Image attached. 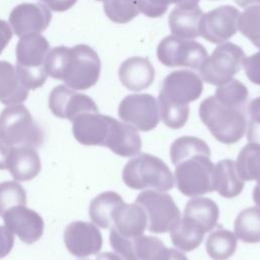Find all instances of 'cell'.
Masks as SVG:
<instances>
[{
	"mask_svg": "<svg viewBox=\"0 0 260 260\" xmlns=\"http://www.w3.org/2000/svg\"><path fill=\"white\" fill-rule=\"evenodd\" d=\"M207 143L195 136L177 138L170 147V157L175 169L179 191L188 197H197L213 192L214 165L210 160Z\"/></svg>",
	"mask_w": 260,
	"mask_h": 260,
	"instance_id": "cell-1",
	"label": "cell"
},
{
	"mask_svg": "<svg viewBox=\"0 0 260 260\" xmlns=\"http://www.w3.org/2000/svg\"><path fill=\"white\" fill-rule=\"evenodd\" d=\"M74 138L83 145L108 147L114 153L128 157L139 145L135 128L115 118L98 113H84L72 121Z\"/></svg>",
	"mask_w": 260,
	"mask_h": 260,
	"instance_id": "cell-2",
	"label": "cell"
},
{
	"mask_svg": "<svg viewBox=\"0 0 260 260\" xmlns=\"http://www.w3.org/2000/svg\"><path fill=\"white\" fill-rule=\"evenodd\" d=\"M46 71L49 76L64 81L74 90H85L99 81L101 60L87 45L79 44L71 48L58 46L48 53Z\"/></svg>",
	"mask_w": 260,
	"mask_h": 260,
	"instance_id": "cell-3",
	"label": "cell"
},
{
	"mask_svg": "<svg viewBox=\"0 0 260 260\" xmlns=\"http://www.w3.org/2000/svg\"><path fill=\"white\" fill-rule=\"evenodd\" d=\"M202 79L189 70H177L167 75L158 93L159 117L172 129L182 128L189 117V103L202 93Z\"/></svg>",
	"mask_w": 260,
	"mask_h": 260,
	"instance_id": "cell-4",
	"label": "cell"
},
{
	"mask_svg": "<svg viewBox=\"0 0 260 260\" xmlns=\"http://www.w3.org/2000/svg\"><path fill=\"white\" fill-rule=\"evenodd\" d=\"M199 117L212 136L224 144L237 143L246 132V107L230 104L214 95L201 102Z\"/></svg>",
	"mask_w": 260,
	"mask_h": 260,
	"instance_id": "cell-5",
	"label": "cell"
},
{
	"mask_svg": "<svg viewBox=\"0 0 260 260\" xmlns=\"http://www.w3.org/2000/svg\"><path fill=\"white\" fill-rule=\"evenodd\" d=\"M49 51L50 44L41 34L31 32L20 37L15 51V70L25 88L37 89L46 82V59Z\"/></svg>",
	"mask_w": 260,
	"mask_h": 260,
	"instance_id": "cell-6",
	"label": "cell"
},
{
	"mask_svg": "<svg viewBox=\"0 0 260 260\" xmlns=\"http://www.w3.org/2000/svg\"><path fill=\"white\" fill-rule=\"evenodd\" d=\"M122 179L125 185L134 190L152 189L169 191L175 185L174 175L167 164L149 153H141L124 166Z\"/></svg>",
	"mask_w": 260,
	"mask_h": 260,
	"instance_id": "cell-7",
	"label": "cell"
},
{
	"mask_svg": "<svg viewBox=\"0 0 260 260\" xmlns=\"http://www.w3.org/2000/svg\"><path fill=\"white\" fill-rule=\"evenodd\" d=\"M0 138L10 146L29 145L39 147L44 132L23 105H11L0 114Z\"/></svg>",
	"mask_w": 260,
	"mask_h": 260,
	"instance_id": "cell-8",
	"label": "cell"
},
{
	"mask_svg": "<svg viewBox=\"0 0 260 260\" xmlns=\"http://www.w3.org/2000/svg\"><path fill=\"white\" fill-rule=\"evenodd\" d=\"M245 53L241 47L233 43L219 45L198 68L201 78L212 85H221L240 71Z\"/></svg>",
	"mask_w": 260,
	"mask_h": 260,
	"instance_id": "cell-9",
	"label": "cell"
},
{
	"mask_svg": "<svg viewBox=\"0 0 260 260\" xmlns=\"http://www.w3.org/2000/svg\"><path fill=\"white\" fill-rule=\"evenodd\" d=\"M135 203L139 204L147 215V230L154 234L170 232L180 219V209L172 196L156 190H144L138 194Z\"/></svg>",
	"mask_w": 260,
	"mask_h": 260,
	"instance_id": "cell-10",
	"label": "cell"
},
{
	"mask_svg": "<svg viewBox=\"0 0 260 260\" xmlns=\"http://www.w3.org/2000/svg\"><path fill=\"white\" fill-rule=\"evenodd\" d=\"M156 56L158 61L168 67L198 69L208 55L206 49L195 41L169 36L158 44Z\"/></svg>",
	"mask_w": 260,
	"mask_h": 260,
	"instance_id": "cell-11",
	"label": "cell"
},
{
	"mask_svg": "<svg viewBox=\"0 0 260 260\" xmlns=\"http://www.w3.org/2000/svg\"><path fill=\"white\" fill-rule=\"evenodd\" d=\"M118 115L126 124L142 132L154 129L160 119L157 101L148 93L126 95L119 105Z\"/></svg>",
	"mask_w": 260,
	"mask_h": 260,
	"instance_id": "cell-12",
	"label": "cell"
},
{
	"mask_svg": "<svg viewBox=\"0 0 260 260\" xmlns=\"http://www.w3.org/2000/svg\"><path fill=\"white\" fill-rule=\"evenodd\" d=\"M239 16V10L231 5H222L203 13L199 26L200 36L213 44L224 43L236 35Z\"/></svg>",
	"mask_w": 260,
	"mask_h": 260,
	"instance_id": "cell-13",
	"label": "cell"
},
{
	"mask_svg": "<svg viewBox=\"0 0 260 260\" xmlns=\"http://www.w3.org/2000/svg\"><path fill=\"white\" fill-rule=\"evenodd\" d=\"M49 108L56 117L71 122L81 114L99 112V108L91 98L78 93L63 84L52 89L49 96Z\"/></svg>",
	"mask_w": 260,
	"mask_h": 260,
	"instance_id": "cell-14",
	"label": "cell"
},
{
	"mask_svg": "<svg viewBox=\"0 0 260 260\" xmlns=\"http://www.w3.org/2000/svg\"><path fill=\"white\" fill-rule=\"evenodd\" d=\"M64 243L73 256L83 258L100 252L103 246V237L94 223L77 220L66 226Z\"/></svg>",
	"mask_w": 260,
	"mask_h": 260,
	"instance_id": "cell-15",
	"label": "cell"
},
{
	"mask_svg": "<svg viewBox=\"0 0 260 260\" xmlns=\"http://www.w3.org/2000/svg\"><path fill=\"white\" fill-rule=\"evenodd\" d=\"M51 19L50 9L42 3H21L15 6L9 14L13 32L19 38L31 32L44 31Z\"/></svg>",
	"mask_w": 260,
	"mask_h": 260,
	"instance_id": "cell-16",
	"label": "cell"
},
{
	"mask_svg": "<svg viewBox=\"0 0 260 260\" xmlns=\"http://www.w3.org/2000/svg\"><path fill=\"white\" fill-rule=\"evenodd\" d=\"M5 225L23 243L34 244L41 239L44 232V220L41 215L25 205L8 209L3 214Z\"/></svg>",
	"mask_w": 260,
	"mask_h": 260,
	"instance_id": "cell-17",
	"label": "cell"
},
{
	"mask_svg": "<svg viewBox=\"0 0 260 260\" xmlns=\"http://www.w3.org/2000/svg\"><path fill=\"white\" fill-rule=\"evenodd\" d=\"M147 225V215L144 209L137 203H123L113 216V229L120 236L127 239H135L143 235Z\"/></svg>",
	"mask_w": 260,
	"mask_h": 260,
	"instance_id": "cell-18",
	"label": "cell"
},
{
	"mask_svg": "<svg viewBox=\"0 0 260 260\" xmlns=\"http://www.w3.org/2000/svg\"><path fill=\"white\" fill-rule=\"evenodd\" d=\"M119 79L129 90L139 91L147 88L154 79V68L144 57H130L119 68Z\"/></svg>",
	"mask_w": 260,
	"mask_h": 260,
	"instance_id": "cell-19",
	"label": "cell"
},
{
	"mask_svg": "<svg viewBox=\"0 0 260 260\" xmlns=\"http://www.w3.org/2000/svg\"><path fill=\"white\" fill-rule=\"evenodd\" d=\"M7 170L15 181H29L41 171L40 155L32 146H13L8 156Z\"/></svg>",
	"mask_w": 260,
	"mask_h": 260,
	"instance_id": "cell-20",
	"label": "cell"
},
{
	"mask_svg": "<svg viewBox=\"0 0 260 260\" xmlns=\"http://www.w3.org/2000/svg\"><path fill=\"white\" fill-rule=\"evenodd\" d=\"M213 190L224 198H234L241 194L245 183L238 174L236 162L225 158L219 160L213 169Z\"/></svg>",
	"mask_w": 260,
	"mask_h": 260,
	"instance_id": "cell-21",
	"label": "cell"
},
{
	"mask_svg": "<svg viewBox=\"0 0 260 260\" xmlns=\"http://www.w3.org/2000/svg\"><path fill=\"white\" fill-rule=\"evenodd\" d=\"M203 15L198 7H176L169 16V25L173 36L192 40L200 36L199 26Z\"/></svg>",
	"mask_w": 260,
	"mask_h": 260,
	"instance_id": "cell-22",
	"label": "cell"
},
{
	"mask_svg": "<svg viewBox=\"0 0 260 260\" xmlns=\"http://www.w3.org/2000/svg\"><path fill=\"white\" fill-rule=\"evenodd\" d=\"M170 233L172 243L176 248L191 252L200 246L206 232L198 222L184 215L172 226Z\"/></svg>",
	"mask_w": 260,
	"mask_h": 260,
	"instance_id": "cell-23",
	"label": "cell"
},
{
	"mask_svg": "<svg viewBox=\"0 0 260 260\" xmlns=\"http://www.w3.org/2000/svg\"><path fill=\"white\" fill-rule=\"evenodd\" d=\"M27 95L28 89L19 80L15 67L7 61H0V102L6 106L17 105Z\"/></svg>",
	"mask_w": 260,
	"mask_h": 260,
	"instance_id": "cell-24",
	"label": "cell"
},
{
	"mask_svg": "<svg viewBox=\"0 0 260 260\" xmlns=\"http://www.w3.org/2000/svg\"><path fill=\"white\" fill-rule=\"evenodd\" d=\"M124 203L121 195L114 191H106L94 197L89 204V217L91 221L102 228L110 229L116 209Z\"/></svg>",
	"mask_w": 260,
	"mask_h": 260,
	"instance_id": "cell-25",
	"label": "cell"
},
{
	"mask_svg": "<svg viewBox=\"0 0 260 260\" xmlns=\"http://www.w3.org/2000/svg\"><path fill=\"white\" fill-rule=\"evenodd\" d=\"M184 215L198 222L205 232H210L217 224L219 209L210 198L193 197L186 203Z\"/></svg>",
	"mask_w": 260,
	"mask_h": 260,
	"instance_id": "cell-26",
	"label": "cell"
},
{
	"mask_svg": "<svg viewBox=\"0 0 260 260\" xmlns=\"http://www.w3.org/2000/svg\"><path fill=\"white\" fill-rule=\"evenodd\" d=\"M234 230L236 237L244 243L260 242V208L248 207L236 217Z\"/></svg>",
	"mask_w": 260,
	"mask_h": 260,
	"instance_id": "cell-27",
	"label": "cell"
},
{
	"mask_svg": "<svg viewBox=\"0 0 260 260\" xmlns=\"http://www.w3.org/2000/svg\"><path fill=\"white\" fill-rule=\"evenodd\" d=\"M205 248L211 259L228 260L237 249V237L231 231L219 226L209 234Z\"/></svg>",
	"mask_w": 260,
	"mask_h": 260,
	"instance_id": "cell-28",
	"label": "cell"
},
{
	"mask_svg": "<svg viewBox=\"0 0 260 260\" xmlns=\"http://www.w3.org/2000/svg\"><path fill=\"white\" fill-rule=\"evenodd\" d=\"M236 168L243 181H257L260 184V146L249 143L238 154Z\"/></svg>",
	"mask_w": 260,
	"mask_h": 260,
	"instance_id": "cell-29",
	"label": "cell"
},
{
	"mask_svg": "<svg viewBox=\"0 0 260 260\" xmlns=\"http://www.w3.org/2000/svg\"><path fill=\"white\" fill-rule=\"evenodd\" d=\"M137 260H166L170 248L153 236H140L133 240Z\"/></svg>",
	"mask_w": 260,
	"mask_h": 260,
	"instance_id": "cell-30",
	"label": "cell"
},
{
	"mask_svg": "<svg viewBox=\"0 0 260 260\" xmlns=\"http://www.w3.org/2000/svg\"><path fill=\"white\" fill-rule=\"evenodd\" d=\"M238 29L260 49V5L249 6L240 14Z\"/></svg>",
	"mask_w": 260,
	"mask_h": 260,
	"instance_id": "cell-31",
	"label": "cell"
},
{
	"mask_svg": "<svg viewBox=\"0 0 260 260\" xmlns=\"http://www.w3.org/2000/svg\"><path fill=\"white\" fill-rule=\"evenodd\" d=\"M108 18L116 23H126L139 14L137 0H104Z\"/></svg>",
	"mask_w": 260,
	"mask_h": 260,
	"instance_id": "cell-32",
	"label": "cell"
},
{
	"mask_svg": "<svg viewBox=\"0 0 260 260\" xmlns=\"http://www.w3.org/2000/svg\"><path fill=\"white\" fill-rule=\"evenodd\" d=\"M26 204V193L16 181L0 183V216L10 208Z\"/></svg>",
	"mask_w": 260,
	"mask_h": 260,
	"instance_id": "cell-33",
	"label": "cell"
},
{
	"mask_svg": "<svg viewBox=\"0 0 260 260\" xmlns=\"http://www.w3.org/2000/svg\"><path fill=\"white\" fill-rule=\"evenodd\" d=\"M214 96L233 105L246 107V103L249 98V91L244 83L233 78L232 80L218 85Z\"/></svg>",
	"mask_w": 260,
	"mask_h": 260,
	"instance_id": "cell-34",
	"label": "cell"
},
{
	"mask_svg": "<svg viewBox=\"0 0 260 260\" xmlns=\"http://www.w3.org/2000/svg\"><path fill=\"white\" fill-rule=\"evenodd\" d=\"M200 0H137V6L140 12L148 17L162 16L170 4H176L178 7H195Z\"/></svg>",
	"mask_w": 260,
	"mask_h": 260,
	"instance_id": "cell-35",
	"label": "cell"
},
{
	"mask_svg": "<svg viewBox=\"0 0 260 260\" xmlns=\"http://www.w3.org/2000/svg\"><path fill=\"white\" fill-rule=\"evenodd\" d=\"M242 65L248 79L251 82L260 85V51L244 58Z\"/></svg>",
	"mask_w": 260,
	"mask_h": 260,
	"instance_id": "cell-36",
	"label": "cell"
},
{
	"mask_svg": "<svg viewBox=\"0 0 260 260\" xmlns=\"http://www.w3.org/2000/svg\"><path fill=\"white\" fill-rule=\"evenodd\" d=\"M14 237L6 225H0V259L10 253L13 248Z\"/></svg>",
	"mask_w": 260,
	"mask_h": 260,
	"instance_id": "cell-37",
	"label": "cell"
},
{
	"mask_svg": "<svg viewBox=\"0 0 260 260\" xmlns=\"http://www.w3.org/2000/svg\"><path fill=\"white\" fill-rule=\"evenodd\" d=\"M44 2L48 8L57 11V12H63L71 8L77 0H40Z\"/></svg>",
	"mask_w": 260,
	"mask_h": 260,
	"instance_id": "cell-38",
	"label": "cell"
},
{
	"mask_svg": "<svg viewBox=\"0 0 260 260\" xmlns=\"http://www.w3.org/2000/svg\"><path fill=\"white\" fill-rule=\"evenodd\" d=\"M11 38H12V30L9 24L5 20L0 19V54L8 45Z\"/></svg>",
	"mask_w": 260,
	"mask_h": 260,
	"instance_id": "cell-39",
	"label": "cell"
},
{
	"mask_svg": "<svg viewBox=\"0 0 260 260\" xmlns=\"http://www.w3.org/2000/svg\"><path fill=\"white\" fill-rule=\"evenodd\" d=\"M247 130V139L249 143H254L260 146V123L253 122L249 120Z\"/></svg>",
	"mask_w": 260,
	"mask_h": 260,
	"instance_id": "cell-40",
	"label": "cell"
},
{
	"mask_svg": "<svg viewBox=\"0 0 260 260\" xmlns=\"http://www.w3.org/2000/svg\"><path fill=\"white\" fill-rule=\"evenodd\" d=\"M12 146L6 144L0 138V170L7 169V160Z\"/></svg>",
	"mask_w": 260,
	"mask_h": 260,
	"instance_id": "cell-41",
	"label": "cell"
},
{
	"mask_svg": "<svg viewBox=\"0 0 260 260\" xmlns=\"http://www.w3.org/2000/svg\"><path fill=\"white\" fill-rule=\"evenodd\" d=\"M166 260H188V258L184 253H182L176 249L170 248L169 254H168V257Z\"/></svg>",
	"mask_w": 260,
	"mask_h": 260,
	"instance_id": "cell-42",
	"label": "cell"
},
{
	"mask_svg": "<svg viewBox=\"0 0 260 260\" xmlns=\"http://www.w3.org/2000/svg\"><path fill=\"white\" fill-rule=\"evenodd\" d=\"M95 260H123L118 254L112 252H103L96 256Z\"/></svg>",
	"mask_w": 260,
	"mask_h": 260,
	"instance_id": "cell-43",
	"label": "cell"
},
{
	"mask_svg": "<svg viewBox=\"0 0 260 260\" xmlns=\"http://www.w3.org/2000/svg\"><path fill=\"white\" fill-rule=\"evenodd\" d=\"M241 7H249L252 5H260V0H234Z\"/></svg>",
	"mask_w": 260,
	"mask_h": 260,
	"instance_id": "cell-44",
	"label": "cell"
},
{
	"mask_svg": "<svg viewBox=\"0 0 260 260\" xmlns=\"http://www.w3.org/2000/svg\"><path fill=\"white\" fill-rule=\"evenodd\" d=\"M253 200L255 204L260 207V184H257L253 189Z\"/></svg>",
	"mask_w": 260,
	"mask_h": 260,
	"instance_id": "cell-45",
	"label": "cell"
},
{
	"mask_svg": "<svg viewBox=\"0 0 260 260\" xmlns=\"http://www.w3.org/2000/svg\"><path fill=\"white\" fill-rule=\"evenodd\" d=\"M96 1H102V0H96Z\"/></svg>",
	"mask_w": 260,
	"mask_h": 260,
	"instance_id": "cell-46",
	"label": "cell"
}]
</instances>
